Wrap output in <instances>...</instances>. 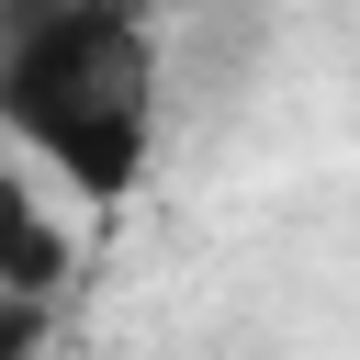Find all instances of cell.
<instances>
[{"instance_id": "6da1fadb", "label": "cell", "mask_w": 360, "mask_h": 360, "mask_svg": "<svg viewBox=\"0 0 360 360\" xmlns=\"http://www.w3.org/2000/svg\"><path fill=\"white\" fill-rule=\"evenodd\" d=\"M0 135L79 202H124L158 146V22L146 0H56L0 45Z\"/></svg>"}, {"instance_id": "7a4b0ae2", "label": "cell", "mask_w": 360, "mask_h": 360, "mask_svg": "<svg viewBox=\"0 0 360 360\" xmlns=\"http://www.w3.org/2000/svg\"><path fill=\"white\" fill-rule=\"evenodd\" d=\"M68 225L34 202V180H11L0 169V292H22V304H56L68 292Z\"/></svg>"}, {"instance_id": "3957f363", "label": "cell", "mask_w": 360, "mask_h": 360, "mask_svg": "<svg viewBox=\"0 0 360 360\" xmlns=\"http://www.w3.org/2000/svg\"><path fill=\"white\" fill-rule=\"evenodd\" d=\"M56 338V304H22V292H0V360H34Z\"/></svg>"}, {"instance_id": "277c9868", "label": "cell", "mask_w": 360, "mask_h": 360, "mask_svg": "<svg viewBox=\"0 0 360 360\" xmlns=\"http://www.w3.org/2000/svg\"><path fill=\"white\" fill-rule=\"evenodd\" d=\"M45 11H56V0H0V45H11V34H34Z\"/></svg>"}, {"instance_id": "5b68a950", "label": "cell", "mask_w": 360, "mask_h": 360, "mask_svg": "<svg viewBox=\"0 0 360 360\" xmlns=\"http://www.w3.org/2000/svg\"><path fill=\"white\" fill-rule=\"evenodd\" d=\"M0 146H11V135H0Z\"/></svg>"}]
</instances>
